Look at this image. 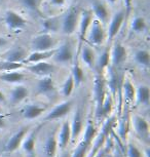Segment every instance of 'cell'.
<instances>
[{
  "instance_id": "cell-1",
  "label": "cell",
  "mask_w": 150,
  "mask_h": 157,
  "mask_svg": "<svg viewBox=\"0 0 150 157\" xmlns=\"http://www.w3.org/2000/svg\"><path fill=\"white\" fill-rule=\"evenodd\" d=\"M57 40L49 33H40L31 40V48L33 52H48L56 49Z\"/></svg>"
},
{
  "instance_id": "cell-2",
  "label": "cell",
  "mask_w": 150,
  "mask_h": 157,
  "mask_svg": "<svg viewBox=\"0 0 150 157\" xmlns=\"http://www.w3.org/2000/svg\"><path fill=\"white\" fill-rule=\"evenodd\" d=\"M93 94L94 100H95L96 106V118L98 117L99 112L101 110L103 101H104L106 94V83H105V77L101 74H96L94 77V83H93Z\"/></svg>"
},
{
  "instance_id": "cell-3",
  "label": "cell",
  "mask_w": 150,
  "mask_h": 157,
  "mask_svg": "<svg viewBox=\"0 0 150 157\" xmlns=\"http://www.w3.org/2000/svg\"><path fill=\"white\" fill-rule=\"evenodd\" d=\"M79 11L76 7H71L67 10L61 21V31L65 35H72L77 30Z\"/></svg>"
},
{
  "instance_id": "cell-4",
  "label": "cell",
  "mask_w": 150,
  "mask_h": 157,
  "mask_svg": "<svg viewBox=\"0 0 150 157\" xmlns=\"http://www.w3.org/2000/svg\"><path fill=\"white\" fill-rule=\"evenodd\" d=\"M87 40L90 46H100L104 43L106 39V32L104 29V26L94 17L92 24L90 26V29L87 33Z\"/></svg>"
},
{
  "instance_id": "cell-5",
  "label": "cell",
  "mask_w": 150,
  "mask_h": 157,
  "mask_svg": "<svg viewBox=\"0 0 150 157\" xmlns=\"http://www.w3.org/2000/svg\"><path fill=\"white\" fill-rule=\"evenodd\" d=\"M56 63L62 65H68L73 60V46L72 44L66 41L55 49V54L52 56Z\"/></svg>"
},
{
  "instance_id": "cell-6",
  "label": "cell",
  "mask_w": 150,
  "mask_h": 157,
  "mask_svg": "<svg viewBox=\"0 0 150 157\" xmlns=\"http://www.w3.org/2000/svg\"><path fill=\"white\" fill-rule=\"evenodd\" d=\"M4 22L5 25L7 26V28L11 31L22 30V29L26 27V24H27L22 14H20L16 10H8L5 11Z\"/></svg>"
},
{
  "instance_id": "cell-7",
  "label": "cell",
  "mask_w": 150,
  "mask_h": 157,
  "mask_svg": "<svg viewBox=\"0 0 150 157\" xmlns=\"http://www.w3.org/2000/svg\"><path fill=\"white\" fill-rule=\"evenodd\" d=\"M125 20V13L123 10L117 11L111 17L109 20V26H108V30L106 33L108 40H112L113 38L117 36V34L119 33L120 29H121L123 23Z\"/></svg>"
},
{
  "instance_id": "cell-8",
  "label": "cell",
  "mask_w": 150,
  "mask_h": 157,
  "mask_svg": "<svg viewBox=\"0 0 150 157\" xmlns=\"http://www.w3.org/2000/svg\"><path fill=\"white\" fill-rule=\"evenodd\" d=\"M72 106H73V102L70 100L58 104V105L55 106L51 111L46 113V115L44 116V120L52 121V120L61 119V118L65 117L66 115H68L70 113V111H71V109H72Z\"/></svg>"
},
{
  "instance_id": "cell-9",
  "label": "cell",
  "mask_w": 150,
  "mask_h": 157,
  "mask_svg": "<svg viewBox=\"0 0 150 157\" xmlns=\"http://www.w3.org/2000/svg\"><path fill=\"white\" fill-rule=\"evenodd\" d=\"M84 127V118L83 111L80 107L76 109L73 114L72 120L70 121V130H71V141L75 142L79 138Z\"/></svg>"
},
{
  "instance_id": "cell-10",
  "label": "cell",
  "mask_w": 150,
  "mask_h": 157,
  "mask_svg": "<svg viewBox=\"0 0 150 157\" xmlns=\"http://www.w3.org/2000/svg\"><path fill=\"white\" fill-rule=\"evenodd\" d=\"M48 110V107L42 104L38 103H29L26 104L24 107L21 110V114L24 119L27 120H32L36 119V118L40 117L43 113H45Z\"/></svg>"
},
{
  "instance_id": "cell-11",
  "label": "cell",
  "mask_w": 150,
  "mask_h": 157,
  "mask_svg": "<svg viewBox=\"0 0 150 157\" xmlns=\"http://www.w3.org/2000/svg\"><path fill=\"white\" fill-rule=\"evenodd\" d=\"M126 57L128 52L125 45L120 42H115L110 49V66L113 68L119 67L126 60Z\"/></svg>"
},
{
  "instance_id": "cell-12",
  "label": "cell",
  "mask_w": 150,
  "mask_h": 157,
  "mask_svg": "<svg viewBox=\"0 0 150 157\" xmlns=\"http://www.w3.org/2000/svg\"><path fill=\"white\" fill-rule=\"evenodd\" d=\"M41 155L42 157H55L58 151L57 139L55 132H48L41 143Z\"/></svg>"
},
{
  "instance_id": "cell-13",
  "label": "cell",
  "mask_w": 150,
  "mask_h": 157,
  "mask_svg": "<svg viewBox=\"0 0 150 157\" xmlns=\"http://www.w3.org/2000/svg\"><path fill=\"white\" fill-rule=\"evenodd\" d=\"M28 130L26 128H21L17 132H13V135L10 136V139L7 140V142L5 143L4 146V151L6 153H13L16 152V151L21 148V145H22V142L24 140V138L27 135Z\"/></svg>"
},
{
  "instance_id": "cell-14",
  "label": "cell",
  "mask_w": 150,
  "mask_h": 157,
  "mask_svg": "<svg viewBox=\"0 0 150 157\" xmlns=\"http://www.w3.org/2000/svg\"><path fill=\"white\" fill-rule=\"evenodd\" d=\"M57 139L58 150L64 151L71 141V130H70V121H64L62 124L58 135H56Z\"/></svg>"
},
{
  "instance_id": "cell-15",
  "label": "cell",
  "mask_w": 150,
  "mask_h": 157,
  "mask_svg": "<svg viewBox=\"0 0 150 157\" xmlns=\"http://www.w3.org/2000/svg\"><path fill=\"white\" fill-rule=\"evenodd\" d=\"M93 20H94V14L90 10H83L81 13H79L77 30L81 40H83L84 37L87 36V33L89 31Z\"/></svg>"
},
{
  "instance_id": "cell-16",
  "label": "cell",
  "mask_w": 150,
  "mask_h": 157,
  "mask_svg": "<svg viewBox=\"0 0 150 157\" xmlns=\"http://www.w3.org/2000/svg\"><path fill=\"white\" fill-rule=\"evenodd\" d=\"M27 70L29 72L35 74L39 77L51 76V74L55 71V66L48 62H39V63L27 65Z\"/></svg>"
},
{
  "instance_id": "cell-17",
  "label": "cell",
  "mask_w": 150,
  "mask_h": 157,
  "mask_svg": "<svg viewBox=\"0 0 150 157\" xmlns=\"http://www.w3.org/2000/svg\"><path fill=\"white\" fill-rule=\"evenodd\" d=\"M38 136V128L32 129L31 132H28L24 140L22 142L21 148L23 151L27 154L29 157L34 156L35 149H36V139Z\"/></svg>"
},
{
  "instance_id": "cell-18",
  "label": "cell",
  "mask_w": 150,
  "mask_h": 157,
  "mask_svg": "<svg viewBox=\"0 0 150 157\" xmlns=\"http://www.w3.org/2000/svg\"><path fill=\"white\" fill-rule=\"evenodd\" d=\"M29 94H30V90L28 86L23 84H17L10 93V102L13 106L19 105L27 99Z\"/></svg>"
},
{
  "instance_id": "cell-19",
  "label": "cell",
  "mask_w": 150,
  "mask_h": 157,
  "mask_svg": "<svg viewBox=\"0 0 150 157\" xmlns=\"http://www.w3.org/2000/svg\"><path fill=\"white\" fill-rule=\"evenodd\" d=\"M80 61L85 67L93 69L96 66L97 55L94 48L89 44H83L80 49Z\"/></svg>"
},
{
  "instance_id": "cell-20",
  "label": "cell",
  "mask_w": 150,
  "mask_h": 157,
  "mask_svg": "<svg viewBox=\"0 0 150 157\" xmlns=\"http://www.w3.org/2000/svg\"><path fill=\"white\" fill-rule=\"evenodd\" d=\"M135 132L142 139H148L149 137V123L145 118L140 115H134L132 118Z\"/></svg>"
},
{
  "instance_id": "cell-21",
  "label": "cell",
  "mask_w": 150,
  "mask_h": 157,
  "mask_svg": "<svg viewBox=\"0 0 150 157\" xmlns=\"http://www.w3.org/2000/svg\"><path fill=\"white\" fill-rule=\"evenodd\" d=\"M27 52L21 46L13 47V48L10 49L3 55V60L7 62H11V63H20L23 64L27 58Z\"/></svg>"
},
{
  "instance_id": "cell-22",
  "label": "cell",
  "mask_w": 150,
  "mask_h": 157,
  "mask_svg": "<svg viewBox=\"0 0 150 157\" xmlns=\"http://www.w3.org/2000/svg\"><path fill=\"white\" fill-rule=\"evenodd\" d=\"M93 14L96 20H98L103 26L106 23L109 22V10H108L107 6L103 4L102 2L97 1L93 4Z\"/></svg>"
},
{
  "instance_id": "cell-23",
  "label": "cell",
  "mask_w": 150,
  "mask_h": 157,
  "mask_svg": "<svg viewBox=\"0 0 150 157\" xmlns=\"http://www.w3.org/2000/svg\"><path fill=\"white\" fill-rule=\"evenodd\" d=\"M106 70H108V76L105 78L106 87L109 90V94L112 96V98L115 97L117 93V87H118V75H117L115 68L109 66Z\"/></svg>"
},
{
  "instance_id": "cell-24",
  "label": "cell",
  "mask_w": 150,
  "mask_h": 157,
  "mask_svg": "<svg viewBox=\"0 0 150 157\" xmlns=\"http://www.w3.org/2000/svg\"><path fill=\"white\" fill-rule=\"evenodd\" d=\"M26 75L20 70L10 71V72L0 74V80L10 84H22L25 81Z\"/></svg>"
},
{
  "instance_id": "cell-25",
  "label": "cell",
  "mask_w": 150,
  "mask_h": 157,
  "mask_svg": "<svg viewBox=\"0 0 150 157\" xmlns=\"http://www.w3.org/2000/svg\"><path fill=\"white\" fill-rule=\"evenodd\" d=\"M55 90V81L52 76L41 77L40 80L37 82V91L40 94L48 96L49 94H52Z\"/></svg>"
},
{
  "instance_id": "cell-26",
  "label": "cell",
  "mask_w": 150,
  "mask_h": 157,
  "mask_svg": "<svg viewBox=\"0 0 150 157\" xmlns=\"http://www.w3.org/2000/svg\"><path fill=\"white\" fill-rule=\"evenodd\" d=\"M55 54V49L48 50V52H32L29 54L26 58L24 63H27V65L39 63V62H44L48 60L49 58H52Z\"/></svg>"
},
{
  "instance_id": "cell-27",
  "label": "cell",
  "mask_w": 150,
  "mask_h": 157,
  "mask_svg": "<svg viewBox=\"0 0 150 157\" xmlns=\"http://www.w3.org/2000/svg\"><path fill=\"white\" fill-rule=\"evenodd\" d=\"M135 94H136V87L130 79H125L122 83V97L126 105H130L135 102Z\"/></svg>"
},
{
  "instance_id": "cell-28",
  "label": "cell",
  "mask_w": 150,
  "mask_h": 157,
  "mask_svg": "<svg viewBox=\"0 0 150 157\" xmlns=\"http://www.w3.org/2000/svg\"><path fill=\"white\" fill-rule=\"evenodd\" d=\"M150 100V90L145 84H140L136 88L135 101L140 106H148Z\"/></svg>"
},
{
  "instance_id": "cell-29",
  "label": "cell",
  "mask_w": 150,
  "mask_h": 157,
  "mask_svg": "<svg viewBox=\"0 0 150 157\" xmlns=\"http://www.w3.org/2000/svg\"><path fill=\"white\" fill-rule=\"evenodd\" d=\"M83 128H84L83 136H82L81 141L84 142L85 144L92 146V143L94 142V140H95V138L97 137V135H98V132H97L95 124H94L92 120H87V123L84 124Z\"/></svg>"
},
{
  "instance_id": "cell-30",
  "label": "cell",
  "mask_w": 150,
  "mask_h": 157,
  "mask_svg": "<svg viewBox=\"0 0 150 157\" xmlns=\"http://www.w3.org/2000/svg\"><path fill=\"white\" fill-rule=\"evenodd\" d=\"M110 66V49L106 48L101 52L99 57H97L96 66L100 72H103Z\"/></svg>"
},
{
  "instance_id": "cell-31",
  "label": "cell",
  "mask_w": 150,
  "mask_h": 157,
  "mask_svg": "<svg viewBox=\"0 0 150 157\" xmlns=\"http://www.w3.org/2000/svg\"><path fill=\"white\" fill-rule=\"evenodd\" d=\"M112 107H113V98L109 93H107L104 101H103L101 110L99 112V115H98V117H97V119L100 120V119H102L103 117H107L108 115L110 114V112L112 111Z\"/></svg>"
},
{
  "instance_id": "cell-32",
  "label": "cell",
  "mask_w": 150,
  "mask_h": 157,
  "mask_svg": "<svg viewBox=\"0 0 150 157\" xmlns=\"http://www.w3.org/2000/svg\"><path fill=\"white\" fill-rule=\"evenodd\" d=\"M70 75H71L72 78H73V81H74L75 87L80 86L82 82L84 81L85 76H84L83 69H82V67L78 63L73 64L72 69H71V74H70Z\"/></svg>"
},
{
  "instance_id": "cell-33",
  "label": "cell",
  "mask_w": 150,
  "mask_h": 157,
  "mask_svg": "<svg viewBox=\"0 0 150 157\" xmlns=\"http://www.w3.org/2000/svg\"><path fill=\"white\" fill-rule=\"evenodd\" d=\"M135 62L143 68H148L150 63V55L147 49H138L135 52Z\"/></svg>"
},
{
  "instance_id": "cell-34",
  "label": "cell",
  "mask_w": 150,
  "mask_h": 157,
  "mask_svg": "<svg viewBox=\"0 0 150 157\" xmlns=\"http://www.w3.org/2000/svg\"><path fill=\"white\" fill-rule=\"evenodd\" d=\"M42 28L44 29V33H49L51 32H57L61 28V22L57 17H48L42 22Z\"/></svg>"
},
{
  "instance_id": "cell-35",
  "label": "cell",
  "mask_w": 150,
  "mask_h": 157,
  "mask_svg": "<svg viewBox=\"0 0 150 157\" xmlns=\"http://www.w3.org/2000/svg\"><path fill=\"white\" fill-rule=\"evenodd\" d=\"M131 28L132 31L135 33H142L143 31H145L146 29V21L143 17L137 16L132 20L131 23Z\"/></svg>"
},
{
  "instance_id": "cell-36",
  "label": "cell",
  "mask_w": 150,
  "mask_h": 157,
  "mask_svg": "<svg viewBox=\"0 0 150 157\" xmlns=\"http://www.w3.org/2000/svg\"><path fill=\"white\" fill-rule=\"evenodd\" d=\"M75 90V84L74 81H73V78L71 75L67 76L65 81L63 82V85H62V94L64 97H70L73 94V91Z\"/></svg>"
},
{
  "instance_id": "cell-37",
  "label": "cell",
  "mask_w": 150,
  "mask_h": 157,
  "mask_svg": "<svg viewBox=\"0 0 150 157\" xmlns=\"http://www.w3.org/2000/svg\"><path fill=\"white\" fill-rule=\"evenodd\" d=\"M90 146L85 144L84 142L80 141L78 145L76 146L72 154H70V157H87V153L90 151Z\"/></svg>"
},
{
  "instance_id": "cell-38",
  "label": "cell",
  "mask_w": 150,
  "mask_h": 157,
  "mask_svg": "<svg viewBox=\"0 0 150 157\" xmlns=\"http://www.w3.org/2000/svg\"><path fill=\"white\" fill-rule=\"evenodd\" d=\"M24 65L20 63H11V62L7 61H0V73H6L10 72V71H16L22 69Z\"/></svg>"
},
{
  "instance_id": "cell-39",
  "label": "cell",
  "mask_w": 150,
  "mask_h": 157,
  "mask_svg": "<svg viewBox=\"0 0 150 157\" xmlns=\"http://www.w3.org/2000/svg\"><path fill=\"white\" fill-rule=\"evenodd\" d=\"M126 155L128 157H143V153L135 144H129L126 149Z\"/></svg>"
},
{
  "instance_id": "cell-40",
  "label": "cell",
  "mask_w": 150,
  "mask_h": 157,
  "mask_svg": "<svg viewBox=\"0 0 150 157\" xmlns=\"http://www.w3.org/2000/svg\"><path fill=\"white\" fill-rule=\"evenodd\" d=\"M23 6L27 8L28 10L31 11H35L37 10V6H38V2L37 0H21Z\"/></svg>"
},
{
  "instance_id": "cell-41",
  "label": "cell",
  "mask_w": 150,
  "mask_h": 157,
  "mask_svg": "<svg viewBox=\"0 0 150 157\" xmlns=\"http://www.w3.org/2000/svg\"><path fill=\"white\" fill-rule=\"evenodd\" d=\"M48 2L54 7H63L66 4L67 0H48Z\"/></svg>"
},
{
  "instance_id": "cell-42",
  "label": "cell",
  "mask_w": 150,
  "mask_h": 157,
  "mask_svg": "<svg viewBox=\"0 0 150 157\" xmlns=\"http://www.w3.org/2000/svg\"><path fill=\"white\" fill-rule=\"evenodd\" d=\"M123 2H125V6L126 8V13H130L132 6V0H123Z\"/></svg>"
},
{
  "instance_id": "cell-43",
  "label": "cell",
  "mask_w": 150,
  "mask_h": 157,
  "mask_svg": "<svg viewBox=\"0 0 150 157\" xmlns=\"http://www.w3.org/2000/svg\"><path fill=\"white\" fill-rule=\"evenodd\" d=\"M6 44H7V39H6V38L0 36V48H1V47H3V46H5Z\"/></svg>"
},
{
  "instance_id": "cell-44",
  "label": "cell",
  "mask_w": 150,
  "mask_h": 157,
  "mask_svg": "<svg viewBox=\"0 0 150 157\" xmlns=\"http://www.w3.org/2000/svg\"><path fill=\"white\" fill-rule=\"evenodd\" d=\"M5 126V119H4V116L2 114H0V129L3 128Z\"/></svg>"
},
{
  "instance_id": "cell-45",
  "label": "cell",
  "mask_w": 150,
  "mask_h": 157,
  "mask_svg": "<svg viewBox=\"0 0 150 157\" xmlns=\"http://www.w3.org/2000/svg\"><path fill=\"white\" fill-rule=\"evenodd\" d=\"M4 102H5V96H4V94L0 90V104L4 103Z\"/></svg>"
},
{
  "instance_id": "cell-46",
  "label": "cell",
  "mask_w": 150,
  "mask_h": 157,
  "mask_svg": "<svg viewBox=\"0 0 150 157\" xmlns=\"http://www.w3.org/2000/svg\"><path fill=\"white\" fill-rule=\"evenodd\" d=\"M60 157H70V153H69V152H67V151H65V152L63 151V153L61 154V156H60Z\"/></svg>"
},
{
  "instance_id": "cell-47",
  "label": "cell",
  "mask_w": 150,
  "mask_h": 157,
  "mask_svg": "<svg viewBox=\"0 0 150 157\" xmlns=\"http://www.w3.org/2000/svg\"><path fill=\"white\" fill-rule=\"evenodd\" d=\"M116 1L117 0H107V2L109 4H114V3H116Z\"/></svg>"
}]
</instances>
